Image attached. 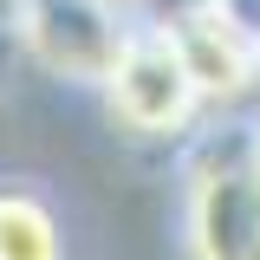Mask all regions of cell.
Here are the masks:
<instances>
[{
	"label": "cell",
	"mask_w": 260,
	"mask_h": 260,
	"mask_svg": "<svg viewBox=\"0 0 260 260\" xmlns=\"http://www.w3.org/2000/svg\"><path fill=\"white\" fill-rule=\"evenodd\" d=\"M182 260H260V143L254 117H215L176 150Z\"/></svg>",
	"instance_id": "obj_1"
},
{
	"label": "cell",
	"mask_w": 260,
	"mask_h": 260,
	"mask_svg": "<svg viewBox=\"0 0 260 260\" xmlns=\"http://www.w3.org/2000/svg\"><path fill=\"white\" fill-rule=\"evenodd\" d=\"M91 104L104 111V124L117 137L156 143V150H182V143H195L215 124V111H208V98L195 85L169 20H137L130 26L124 59H117V72L104 78V91Z\"/></svg>",
	"instance_id": "obj_2"
},
{
	"label": "cell",
	"mask_w": 260,
	"mask_h": 260,
	"mask_svg": "<svg viewBox=\"0 0 260 260\" xmlns=\"http://www.w3.org/2000/svg\"><path fill=\"white\" fill-rule=\"evenodd\" d=\"M130 26L137 20L111 0H13V13H7V39L20 65L78 98L104 91V78L117 72L130 46Z\"/></svg>",
	"instance_id": "obj_3"
},
{
	"label": "cell",
	"mask_w": 260,
	"mask_h": 260,
	"mask_svg": "<svg viewBox=\"0 0 260 260\" xmlns=\"http://www.w3.org/2000/svg\"><path fill=\"white\" fill-rule=\"evenodd\" d=\"M169 32L189 59L195 85L215 117H254L260 111V26L234 0H202L169 13Z\"/></svg>",
	"instance_id": "obj_4"
},
{
	"label": "cell",
	"mask_w": 260,
	"mask_h": 260,
	"mask_svg": "<svg viewBox=\"0 0 260 260\" xmlns=\"http://www.w3.org/2000/svg\"><path fill=\"white\" fill-rule=\"evenodd\" d=\"M0 260H72L65 208L39 176H0Z\"/></svg>",
	"instance_id": "obj_5"
},
{
	"label": "cell",
	"mask_w": 260,
	"mask_h": 260,
	"mask_svg": "<svg viewBox=\"0 0 260 260\" xmlns=\"http://www.w3.org/2000/svg\"><path fill=\"white\" fill-rule=\"evenodd\" d=\"M111 7H124L130 20H156V0H111Z\"/></svg>",
	"instance_id": "obj_6"
},
{
	"label": "cell",
	"mask_w": 260,
	"mask_h": 260,
	"mask_svg": "<svg viewBox=\"0 0 260 260\" xmlns=\"http://www.w3.org/2000/svg\"><path fill=\"white\" fill-rule=\"evenodd\" d=\"M254 143H260V111H254Z\"/></svg>",
	"instance_id": "obj_7"
}]
</instances>
